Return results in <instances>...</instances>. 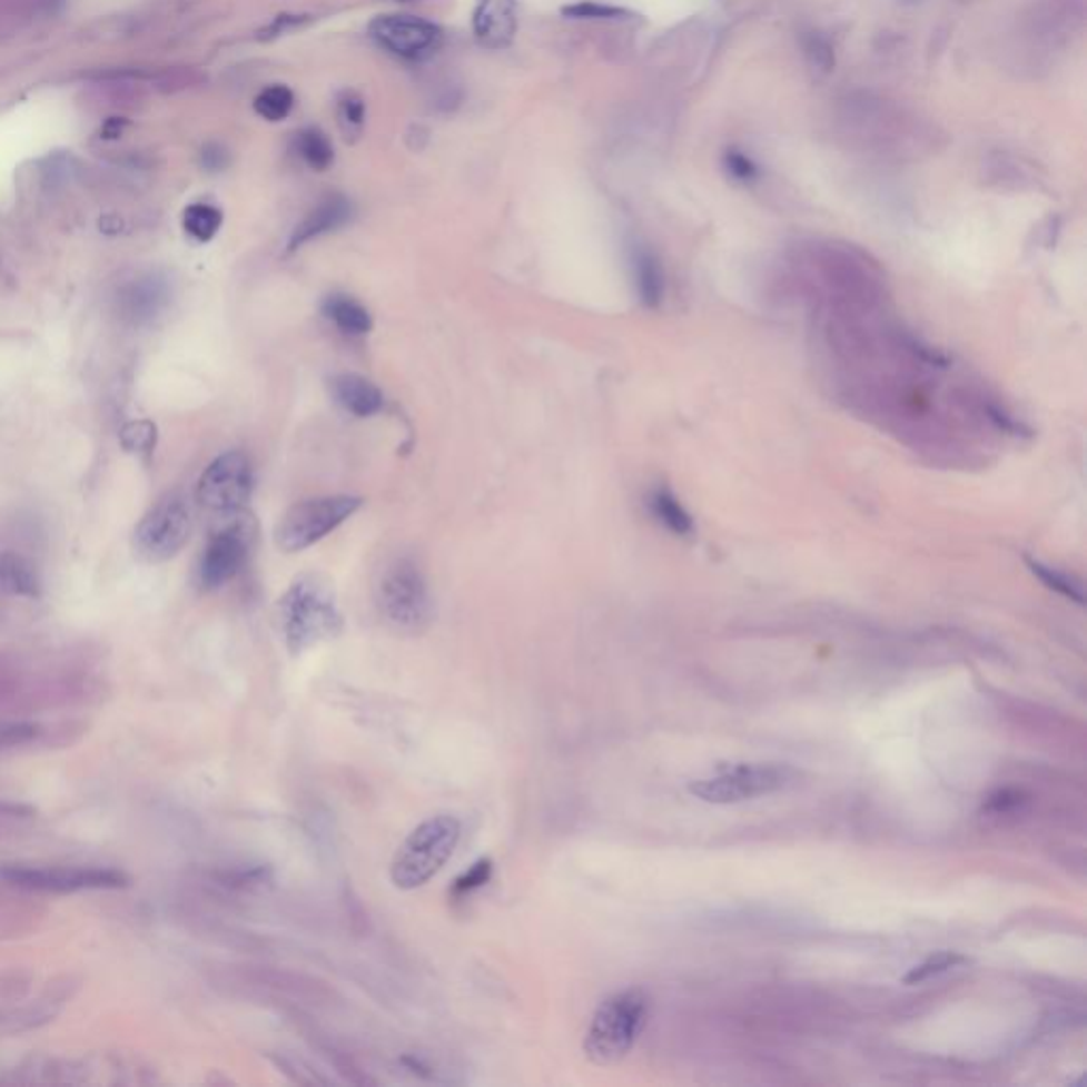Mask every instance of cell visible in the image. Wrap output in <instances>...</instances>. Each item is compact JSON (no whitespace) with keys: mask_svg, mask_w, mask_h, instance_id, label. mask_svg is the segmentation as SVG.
I'll return each mask as SVG.
<instances>
[{"mask_svg":"<svg viewBox=\"0 0 1087 1087\" xmlns=\"http://www.w3.org/2000/svg\"><path fill=\"white\" fill-rule=\"evenodd\" d=\"M364 500L353 495H327L304 500L283 514L275 532L283 553H300L336 532L343 523L362 508Z\"/></svg>","mask_w":1087,"mask_h":1087,"instance_id":"ba28073f","label":"cell"},{"mask_svg":"<svg viewBox=\"0 0 1087 1087\" xmlns=\"http://www.w3.org/2000/svg\"><path fill=\"white\" fill-rule=\"evenodd\" d=\"M332 399L353 417L378 415L385 406V395L359 374H338L329 381Z\"/></svg>","mask_w":1087,"mask_h":1087,"instance_id":"e0dca14e","label":"cell"},{"mask_svg":"<svg viewBox=\"0 0 1087 1087\" xmlns=\"http://www.w3.org/2000/svg\"><path fill=\"white\" fill-rule=\"evenodd\" d=\"M799 773L780 763H740L720 767L714 775L689 784V792L714 806H735L780 792L797 782Z\"/></svg>","mask_w":1087,"mask_h":1087,"instance_id":"8992f818","label":"cell"},{"mask_svg":"<svg viewBox=\"0 0 1087 1087\" xmlns=\"http://www.w3.org/2000/svg\"><path fill=\"white\" fill-rule=\"evenodd\" d=\"M724 166L731 172V177H735L738 181H743V184H750V181H754L759 177L757 164L752 162L748 156H743L741 151H735V149L724 156Z\"/></svg>","mask_w":1087,"mask_h":1087,"instance_id":"836d02e7","label":"cell"},{"mask_svg":"<svg viewBox=\"0 0 1087 1087\" xmlns=\"http://www.w3.org/2000/svg\"><path fill=\"white\" fill-rule=\"evenodd\" d=\"M350 219H353L350 200L340 194L327 196L315 209L308 210L306 217L294 228L287 243V251L294 254L310 240H317L329 231L345 228Z\"/></svg>","mask_w":1087,"mask_h":1087,"instance_id":"2e32d148","label":"cell"},{"mask_svg":"<svg viewBox=\"0 0 1087 1087\" xmlns=\"http://www.w3.org/2000/svg\"><path fill=\"white\" fill-rule=\"evenodd\" d=\"M294 105H296V96L283 83L268 86L266 90L257 93L254 100L255 113L273 123L287 119L294 111Z\"/></svg>","mask_w":1087,"mask_h":1087,"instance_id":"d4e9b609","label":"cell"},{"mask_svg":"<svg viewBox=\"0 0 1087 1087\" xmlns=\"http://www.w3.org/2000/svg\"><path fill=\"white\" fill-rule=\"evenodd\" d=\"M0 591L22 597H37L41 591L37 570L23 556L0 553Z\"/></svg>","mask_w":1087,"mask_h":1087,"instance_id":"ffe728a7","label":"cell"},{"mask_svg":"<svg viewBox=\"0 0 1087 1087\" xmlns=\"http://www.w3.org/2000/svg\"><path fill=\"white\" fill-rule=\"evenodd\" d=\"M324 315L350 336H364L372 329V317L368 308L362 302L345 296V294H334L324 302Z\"/></svg>","mask_w":1087,"mask_h":1087,"instance_id":"d6986e66","label":"cell"},{"mask_svg":"<svg viewBox=\"0 0 1087 1087\" xmlns=\"http://www.w3.org/2000/svg\"><path fill=\"white\" fill-rule=\"evenodd\" d=\"M39 735V727L32 722H2L0 724V748L23 745Z\"/></svg>","mask_w":1087,"mask_h":1087,"instance_id":"d6a6232c","label":"cell"},{"mask_svg":"<svg viewBox=\"0 0 1087 1087\" xmlns=\"http://www.w3.org/2000/svg\"><path fill=\"white\" fill-rule=\"evenodd\" d=\"M376 602L387 623L399 631H418L432 619L427 580L411 556H397L385 565L376 582Z\"/></svg>","mask_w":1087,"mask_h":1087,"instance_id":"52a82bcc","label":"cell"},{"mask_svg":"<svg viewBox=\"0 0 1087 1087\" xmlns=\"http://www.w3.org/2000/svg\"><path fill=\"white\" fill-rule=\"evenodd\" d=\"M251 546V530L231 521L210 535L209 544L200 561V582L205 589H219L228 584L245 565Z\"/></svg>","mask_w":1087,"mask_h":1087,"instance_id":"4fadbf2b","label":"cell"},{"mask_svg":"<svg viewBox=\"0 0 1087 1087\" xmlns=\"http://www.w3.org/2000/svg\"><path fill=\"white\" fill-rule=\"evenodd\" d=\"M1086 26V0H1032L1019 18L1016 56L1021 69H1047Z\"/></svg>","mask_w":1087,"mask_h":1087,"instance_id":"7a4b0ae2","label":"cell"},{"mask_svg":"<svg viewBox=\"0 0 1087 1087\" xmlns=\"http://www.w3.org/2000/svg\"><path fill=\"white\" fill-rule=\"evenodd\" d=\"M170 302V283L158 273H145L123 283L117 291L119 315L135 325L151 324Z\"/></svg>","mask_w":1087,"mask_h":1087,"instance_id":"5bb4252c","label":"cell"},{"mask_svg":"<svg viewBox=\"0 0 1087 1087\" xmlns=\"http://www.w3.org/2000/svg\"><path fill=\"white\" fill-rule=\"evenodd\" d=\"M302 162L315 172H325L334 164V145L319 128H304L294 139Z\"/></svg>","mask_w":1087,"mask_h":1087,"instance_id":"44dd1931","label":"cell"},{"mask_svg":"<svg viewBox=\"0 0 1087 1087\" xmlns=\"http://www.w3.org/2000/svg\"><path fill=\"white\" fill-rule=\"evenodd\" d=\"M462 839V822L455 816L439 813L421 822L404 839L392 860V881L399 890H415L429 879L453 857Z\"/></svg>","mask_w":1087,"mask_h":1087,"instance_id":"5b68a950","label":"cell"},{"mask_svg":"<svg viewBox=\"0 0 1087 1087\" xmlns=\"http://www.w3.org/2000/svg\"><path fill=\"white\" fill-rule=\"evenodd\" d=\"M119 438H121V444L128 453L151 455L156 448L158 432H156V425L151 421H130L123 425Z\"/></svg>","mask_w":1087,"mask_h":1087,"instance_id":"f1b7e54d","label":"cell"},{"mask_svg":"<svg viewBox=\"0 0 1087 1087\" xmlns=\"http://www.w3.org/2000/svg\"><path fill=\"white\" fill-rule=\"evenodd\" d=\"M1028 567H1030V572L1037 579L1041 580L1047 589L1056 591L1058 595H1063V597L1070 600V602L1079 603V605H1084V602H1086L1084 589L1075 580L1068 579L1063 572L1042 565L1041 561H1028Z\"/></svg>","mask_w":1087,"mask_h":1087,"instance_id":"83f0119b","label":"cell"},{"mask_svg":"<svg viewBox=\"0 0 1087 1087\" xmlns=\"http://www.w3.org/2000/svg\"><path fill=\"white\" fill-rule=\"evenodd\" d=\"M833 128L843 145L888 158H916L937 145V130L895 100L854 92L837 100Z\"/></svg>","mask_w":1087,"mask_h":1087,"instance_id":"6da1fadb","label":"cell"},{"mask_svg":"<svg viewBox=\"0 0 1087 1087\" xmlns=\"http://www.w3.org/2000/svg\"><path fill=\"white\" fill-rule=\"evenodd\" d=\"M191 533V510L181 493H168L149 510L135 532V549L149 563L177 555Z\"/></svg>","mask_w":1087,"mask_h":1087,"instance_id":"9c48e42d","label":"cell"},{"mask_svg":"<svg viewBox=\"0 0 1087 1087\" xmlns=\"http://www.w3.org/2000/svg\"><path fill=\"white\" fill-rule=\"evenodd\" d=\"M971 960L967 956H962L960 951H935L926 958L925 962H920L918 967L909 969V972L902 977V984L907 986H918V984H925L928 979L932 977H939L943 972L953 971L962 965H969Z\"/></svg>","mask_w":1087,"mask_h":1087,"instance_id":"603a6c76","label":"cell"},{"mask_svg":"<svg viewBox=\"0 0 1087 1087\" xmlns=\"http://www.w3.org/2000/svg\"><path fill=\"white\" fill-rule=\"evenodd\" d=\"M631 264H633V275H635V287H638L640 300L650 308L659 306L663 300V270H661L659 259L646 247L635 245L631 251Z\"/></svg>","mask_w":1087,"mask_h":1087,"instance_id":"ac0fdd59","label":"cell"},{"mask_svg":"<svg viewBox=\"0 0 1087 1087\" xmlns=\"http://www.w3.org/2000/svg\"><path fill=\"white\" fill-rule=\"evenodd\" d=\"M200 160H202V166H205L207 170H210V172H219V170H224V168L230 164V154H228V149H226V147H221V145L213 142V145H207V147L202 149Z\"/></svg>","mask_w":1087,"mask_h":1087,"instance_id":"e575fe53","label":"cell"},{"mask_svg":"<svg viewBox=\"0 0 1087 1087\" xmlns=\"http://www.w3.org/2000/svg\"><path fill=\"white\" fill-rule=\"evenodd\" d=\"M34 810L23 803H11V801H0V816L7 818H30Z\"/></svg>","mask_w":1087,"mask_h":1087,"instance_id":"8d00e7d4","label":"cell"},{"mask_svg":"<svg viewBox=\"0 0 1087 1087\" xmlns=\"http://www.w3.org/2000/svg\"><path fill=\"white\" fill-rule=\"evenodd\" d=\"M302 22H306L304 16H278L275 22L270 23L266 30H264V39H273V37H278V34H285L287 30L300 26Z\"/></svg>","mask_w":1087,"mask_h":1087,"instance_id":"d590c367","label":"cell"},{"mask_svg":"<svg viewBox=\"0 0 1087 1087\" xmlns=\"http://www.w3.org/2000/svg\"><path fill=\"white\" fill-rule=\"evenodd\" d=\"M1021 803H1024V797L1019 790L1002 788V790H996L995 794L988 797V801L984 803V813L1000 818V816H1007V813L1021 808Z\"/></svg>","mask_w":1087,"mask_h":1087,"instance_id":"1f68e13d","label":"cell"},{"mask_svg":"<svg viewBox=\"0 0 1087 1087\" xmlns=\"http://www.w3.org/2000/svg\"><path fill=\"white\" fill-rule=\"evenodd\" d=\"M561 13L565 18H572V20H605V22H619V20H631L633 18V13L623 7L603 4V2H593V0L565 4L561 9Z\"/></svg>","mask_w":1087,"mask_h":1087,"instance_id":"4316f807","label":"cell"},{"mask_svg":"<svg viewBox=\"0 0 1087 1087\" xmlns=\"http://www.w3.org/2000/svg\"><path fill=\"white\" fill-rule=\"evenodd\" d=\"M0 879L41 892H79V890H113L123 888L130 879L117 869L102 867H26L11 864L0 869Z\"/></svg>","mask_w":1087,"mask_h":1087,"instance_id":"30bf717a","label":"cell"},{"mask_svg":"<svg viewBox=\"0 0 1087 1087\" xmlns=\"http://www.w3.org/2000/svg\"><path fill=\"white\" fill-rule=\"evenodd\" d=\"M338 126L347 139H357L366 126V100L353 90H345L336 100Z\"/></svg>","mask_w":1087,"mask_h":1087,"instance_id":"484cf974","label":"cell"},{"mask_svg":"<svg viewBox=\"0 0 1087 1087\" xmlns=\"http://www.w3.org/2000/svg\"><path fill=\"white\" fill-rule=\"evenodd\" d=\"M472 28L478 43L486 49L508 47L518 30L516 0H478L472 13Z\"/></svg>","mask_w":1087,"mask_h":1087,"instance_id":"9a60e30c","label":"cell"},{"mask_svg":"<svg viewBox=\"0 0 1087 1087\" xmlns=\"http://www.w3.org/2000/svg\"><path fill=\"white\" fill-rule=\"evenodd\" d=\"M803 53H806V60L810 65L811 70L816 72H831L834 67V53L831 43L818 34V32H811L806 39H803Z\"/></svg>","mask_w":1087,"mask_h":1087,"instance_id":"f546056e","label":"cell"},{"mask_svg":"<svg viewBox=\"0 0 1087 1087\" xmlns=\"http://www.w3.org/2000/svg\"><path fill=\"white\" fill-rule=\"evenodd\" d=\"M254 467L245 453L228 451L205 470L198 483V502L217 514H238L251 497Z\"/></svg>","mask_w":1087,"mask_h":1087,"instance_id":"8fae6325","label":"cell"},{"mask_svg":"<svg viewBox=\"0 0 1087 1087\" xmlns=\"http://www.w3.org/2000/svg\"><path fill=\"white\" fill-rule=\"evenodd\" d=\"M650 508L654 516L675 535H689L693 532V518L684 506L673 497L668 488H656L650 497Z\"/></svg>","mask_w":1087,"mask_h":1087,"instance_id":"7402d4cb","label":"cell"},{"mask_svg":"<svg viewBox=\"0 0 1087 1087\" xmlns=\"http://www.w3.org/2000/svg\"><path fill=\"white\" fill-rule=\"evenodd\" d=\"M221 224H224L221 210L213 207V205H207V202L189 205L184 213V228L198 243L213 240L221 228Z\"/></svg>","mask_w":1087,"mask_h":1087,"instance_id":"cb8c5ba5","label":"cell"},{"mask_svg":"<svg viewBox=\"0 0 1087 1087\" xmlns=\"http://www.w3.org/2000/svg\"><path fill=\"white\" fill-rule=\"evenodd\" d=\"M376 46L402 60H423L442 43V30L429 20L404 13L378 16L368 26Z\"/></svg>","mask_w":1087,"mask_h":1087,"instance_id":"7c38bea8","label":"cell"},{"mask_svg":"<svg viewBox=\"0 0 1087 1087\" xmlns=\"http://www.w3.org/2000/svg\"><path fill=\"white\" fill-rule=\"evenodd\" d=\"M649 1018V996L638 988L607 996L597 1007L584 1037V1054L593 1065L621 1063L633 1049Z\"/></svg>","mask_w":1087,"mask_h":1087,"instance_id":"277c9868","label":"cell"},{"mask_svg":"<svg viewBox=\"0 0 1087 1087\" xmlns=\"http://www.w3.org/2000/svg\"><path fill=\"white\" fill-rule=\"evenodd\" d=\"M399 2H411V0H399Z\"/></svg>","mask_w":1087,"mask_h":1087,"instance_id":"74e56055","label":"cell"},{"mask_svg":"<svg viewBox=\"0 0 1087 1087\" xmlns=\"http://www.w3.org/2000/svg\"><path fill=\"white\" fill-rule=\"evenodd\" d=\"M491 873H493L491 862H488V860H481V862L472 864V867H470V869L463 873L462 878H457L453 892H455L457 897H465V895H470V892H474V890L483 888L486 881L491 879Z\"/></svg>","mask_w":1087,"mask_h":1087,"instance_id":"4dcf8cb0","label":"cell"},{"mask_svg":"<svg viewBox=\"0 0 1087 1087\" xmlns=\"http://www.w3.org/2000/svg\"><path fill=\"white\" fill-rule=\"evenodd\" d=\"M278 619L291 652L313 649L343 626L334 593L319 576H300L287 589L278 602Z\"/></svg>","mask_w":1087,"mask_h":1087,"instance_id":"3957f363","label":"cell"}]
</instances>
